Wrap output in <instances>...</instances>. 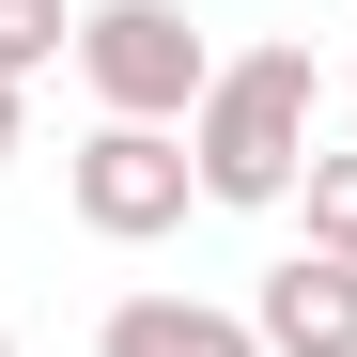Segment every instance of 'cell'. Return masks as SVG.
Returning a JSON list of instances; mask_svg holds the SVG:
<instances>
[{
  "instance_id": "6da1fadb",
  "label": "cell",
  "mask_w": 357,
  "mask_h": 357,
  "mask_svg": "<svg viewBox=\"0 0 357 357\" xmlns=\"http://www.w3.org/2000/svg\"><path fill=\"white\" fill-rule=\"evenodd\" d=\"M311 109H326L311 47H249V63H218L202 109H187V171H202V202H233V218L295 202V171H311Z\"/></svg>"
},
{
  "instance_id": "7a4b0ae2",
  "label": "cell",
  "mask_w": 357,
  "mask_h": 357,
  "mask_svg": "<svg viewBox=\"0 0 357 357\" xmlns=\"http://www.w3.org/2000/svg\"><path fill=\"white\" fill-rule=\"evenodd\" d=\"M78 78L109 125H187L202 78H218V47L187 31V0H93L78 16Z\"/></svg>"
},
{
  "instance_id": "52a82bcc",
  "label": "cell",
  "mask_w": 357,
  "mask_h": 357,
  "mask_svg": "<svg viewBox=\"0 0 357 357\" xmlns=\"http://www.w3.org/2000/svg\"><path fill=\"white\" fill-rule=\"evenodd\" d=\"M63 47H78V16H63V0H0V78L63 63Z\"/></svg>"
},
{
  "instance_id": "3957f363",
  "label": "cell",
  "mask_w": 357,
  "mask_h": 357,
  "mask_svg": "<svg viewBox=\"0 0 357 357\" xmlns=\"http://www.w3.org/2000/svg\"><path fill=\"white\" fill-rule=\"evenodd\" d=\"M63 187H78V218L109 233V249H140V233H171L202 202V171H187V125H93L63 155Z\"/></svg>"
},
{
  "instance_id": "ba28073f",
  "label": "cell",
  "mask_w": 357,
  "mask_h": 357,
  "mask_svg": "<svg viewBox=\"0 0 357 357\" xmlns=\"http://www.w3.org/2000/svg\"><path fill=\"white\" fill-rule=\"evenodd\" d=\"M0 155H16V78H0Z\"/></svg>"
},
{
  "instance_id": "5b68a950",
  "label": "cell",
  "mask_w": 357,
  "mask_h": 357,
  "mask_svg": "<svg viewBox=\"0 0 357 357\" xmlns=\"http://www.w3.org/2000/svg\"><path fill=\"white\" fill-rule=\"evenodd\" d=\"M93 357H264V342H249V311H202V295H125L93 326Z\"/></svg>"
},
{
  "instance_id": "9c48e42d",
  "label": "cell",
  "mask_w": 357,
  "mask_h": 357,
  "mask_svg": "<svg viewBox=\"0 0 357 357\" xmlns=\"http://www.w3.org/2000/svg\"><path fill=\"white\" fill-rule=\"evenodd\" d=\"M0 357H16V326H0Z\"/></svg>"
},
{
  "instance_id": "8992f818",
  "label": "cell",
  "mask_w": 357,
  "mask_h": 357,
  "mask_svg": "<svg viewBox=\"0 0 357 357\" xmlns=\"http://www.w3.org/2000/svg\"><path fill=\"white\" fill-rule=\"evenodd\" d=\"M295 202H311V249H326V264H357V155H326V140H311Z\"/></svg>"
},
{
  "instance_id": "277c9868",
  "label": "cell",
  "mask_w": 357,
  "mask_h": 357,
  "mask_svg": "<svg viewBox=\"0 0 357 357\" xmlns=\"http://www.w3.org/2000/svg\"><path fill=\"white\" fill-rule=\"evenodd\" d=\"M249 342H264V357H357V264H326V249L264 264V311H249Z\"/></svg>"
}]
</instances>
